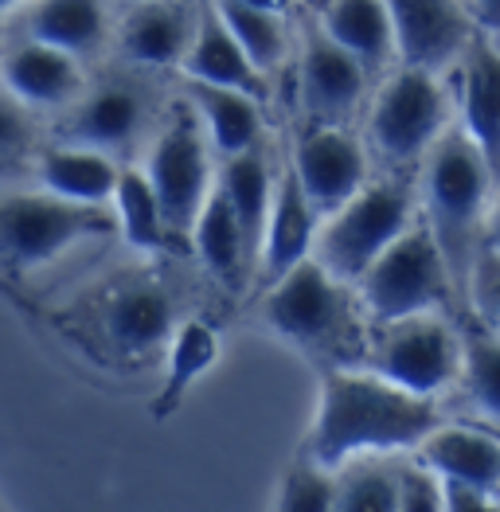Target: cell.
Here are the masks:
<instances>
[{
  "label": "cell",
  "instance_id": "cell-17",
  "mask_svg": "<svg viewBox=\"0 0 500 512\" xmlns=\"http://www.w3.org/2000/svg\"><path fill=\"white\" fill-rule=\"evenodd\" d=\"M317 231H321V215L309 204L297 169L286 157L278 180H274V204H270V223H266V247L258 262V282H278L286 278L293 266H301L305 258H313L317 247Z\"/></svg>",
  "mask_w": 500,
  "mask_h": 512
},
{
  "label": "cell",
  "instance_id": "cell-43",
  "mask_svg": "<svg viewBox=\"0 0 500 512\" xmlns=\"http://www.w3.org/2000/svg\"><path fill=\"white\" fill-rule=\"evenodd\" d=\"M0 59H4V43H0Z\"/></svg>",
  "mask_w": 500,
  "mask_h": 512
},
{
  "label": "cell",
  "instance_id": "cell-8",
  "mask_svg": "<svg viewBox=\"0 0 500 512\" xmlns=\"http://www.w3.org/2000/svg\"><path fill=\"white\" fill-rule=\"evenodd\" d=\"M360 368L383 376L387 384L438 399L461 376V333L446 313L372 321Z\"/></svg>",
  "mask_w": 500,
  "mask_h": 512
},
{
  "label": "cell",
  "instance_id": "cell-35",
  "mask_svg": "<svg viewBox=\"0 0 500 512\" xmlns=\"http://www.w3.org/2000/svg\"><path fill=\"white\" fill-rule=\"evenodd\" d=\"M465 313H473L489 333L500 337V251H493V247H485L473 262Z\"/></svg>",
  "mask_w": 500,
  "mask_h": 512
},
{
  "label": "cell",
  "instance_id": "cell-19",
  "mask_svg": "<svg viewBox=\"0 0 500 512\" xmlns=\"http://www.w3.org/2000/svg\"><path fill=\"white\" fill-rule=\"evenodd\" d=\"M122 161L98 149L83 145H67V141H47L36 157V188L71 200V204H94V208H110L118 180H122Z\"/></svg>",
  "mask_w": 500,
  "mask_h": 512
},
{
  "label": "cell",
  "instance_id": "cell-9",
  "mask_svg": "<svg viewBox=\"0 0 500 512\" xmlns=\"http://www.w3.org/2000/svg\"><path fill=\"white\" fill-rule=\"evenodd\" d=\"M176 325V298L161 274H125L90 305L98 348L118 364H145L165 352Z\"/></svg>",
  "mask_w": 500,
  "mask_h": 512
},
{
  "label": "cell",
  "instance_id": "cell-26",
  "mask_svg": "<svg viewBox=\"0 0 500 512\" xmlns=\"http://www.w3.org/2000/svg\"><path fill=\"white\" fill-rule=\"evenodd\" d=\"M317 20L348 55H356L368 71H383L395 55V28L387 0H325Z\"/></svg>",
  "mask_w": 500,
  "mask_h": 512
},
{
  "label": "cell",
  "instance_id": "cell-25",
  "mask_svg": "<svg viewBox=\"0 0 500 512\" xmlns=\"http://www.w3.org/2000/svg\"><path fill=\"white\" fill-rule=\"evenodd\" d=\"M184 98L200 114V122L208 129L211 149L223 161L262 145V102L258 98L227 90V86L192 83V79H184Z\"/></svg>",
  "mask_w": 500,
  "mask_h": 512
},
{
  "label": "cell",
  "instance_id": "cell-30",
  "mask_svg": "<svg viewBox=\"0 0 500 512\" xmlns=\"http://www.w3.org/2000/svg\"><path fill=\"white\" fill-rule=\"evenodd\" d=\"M40 114L28 110L16 94H8L0 86V192L16 188L20 176L36 172V157H40V141H36V122Z\"/></svg>",
  "mask_w": 500,
  "mask_h": 512
},
{
  "label": "cell",
  "instance_id": "cell-2",
  "mask_svg": "<svg viewBox=\"0 0 500 512\" xmlns=\"http://www.w3.org/2000/svg\"><path fill=\"white\" fill-rule=\"evenodd\" d=\"M493 184H497V172L461 126L446 129L422 161L418 204H422V219L430 223V231H434V239L446 255V266L454 274L461 309L469 301L473 262L485 251Z\"/></svg>",
  "mask_w": 500,
  "mask_h": 512
},
{
  "label": "cell",
  "instance_id": "cell-15",
  "mask_svg": "<svg viewBox=\"0 0 500 512\" xmlns=\"http://www.w3.org/2000/svg\"><path fill=\"white\" fill-rule=\"evenodd\" d=\"M0 86L8 94H16L28 110L59 118L83 98V59L71 51H59L51 43L32 40V36H16L12 43H4Z\"/></svg>",
  "mask_w": 500,
  "mask_h": 512
},
{
  "label": "cell",
  "instance_id": "cell-22",
  "mask_svg": "<svg viewBox=\"0 0 500 512\" xmlns=\"http://www.w3.org/2000/svg\"><path fill=\"white\" fill-rule=\"evenodd\" d=\"M20 36L90 59L110 40V0H32L20 8Z\"/></svg>",
  "mask_w": 500,
  "mask_h": 512
},
{
  "label": "cell",
  "instance_id": "cell-16",
  "mask_svg": "<svg viewBox=\"0 0 500 512\" xmlns=\"http://www.w3.org/2000/svg\"><path fill=\"white\" fill-rule=\"evenodd\" d=\"M200 4L192 0H145L129 4L118 24V51L137 71H168L180 67L196 40Z\"/></svg>",
  "mask_w": 500,
  "mask_h": 512
},
{
  "label": "cell",
  "instance_id": "cell-37",
  "mask_svg": "<svg viewBox=\"0 0 500 512\" xmlns=\"http://www.w3.org/2000/svg\"><path fill=\"white\" fill-rule=\"evenodd\" d=\"M0 301H4V305H12V309H16V313H24V317H36V313H40V305L28 298V294H24V286H20V282H12L8 274H0Z\"/></svg>",
  "mask_w": 500,
  "mask_h": 512
},
{
  "label": "cell",
  "instance_id": "cell-14",
  "mask_svg": "<svg viewBox=\"0 0 500 512\" xmlns=\"http://www.w3.org/2000/svg\"><path fill=\"white\" fill-rule=\"evenodd\" d=\"M387 12L399 67H418L430 75L458 63L481 32L465 0H387Z\"/></svg>",
  "mask_w": 500,
  "mask_h": 512
},
{
  "label": "cell",
  "instance_id": "cell-39",
  "mask_svg": "<svg viewBox=\"0 0 500 512\" xmlns=\"http://www.w3.org/2000/svg\"><path fill=\"white\" fill-rule=\"evenodd\" d=\"M485 247L500 251V172L493 184V204H489V227H485Z\"/></svg>",
  "mask_w": 500,
  "mask_h": 512
},
{
  "label": "cell",
  "instance_id": "cell-29",
  "mask_svg": "<svg viewBox=\"0 0 500 512\" xmlns=\"http://www.w3.org/2000/svg\"><path fill=\"white\" fill-rule=\"evenodd\" d=\"M223 16V24L231 28L235 43L247 51V59L270 79L286 59H290V24L282 12H266V8H250L239 0H211Z\"/></svg>",
  "mask_w": 500,
  "mask_h": 512
},
{
  "label": "cell",
  "instance_id": "cell-11",
  "mask_svg": "<svg viewBox=\"0 0 500 512\" xmlns=\"http://www.w3.org/2000/svg\"><path fill=\"white\" fill-rule=\"evenodd\" d=\"M165 114L153 106V90L141 79H106L83 90V98L55 118V141L129 157L145 133H157Z\"/></svg>",
  "mask_w": 500,
  "mask_h": 512
},
{
  "label": "cell",
  "instance_id": "cell-1",
  "mask_svg": "<svg viewBox=\"0 0 500 512\" xmlns=\"http://www.w3.org/2000/svg\"><path fill=\"white\" fill-rule=\"evenodd\" d=\"M438 423V399L387 384L360 364L333 368L321 376L305 454L325 470H344L368 458H403L415 454Z\"/></svg>",
  "mask_w": 500,
  "mask_h": 512
},
{
  "label": "cell",
  "instance_id": "cell-12",
  "mask_svg": "<svg viewBox=\"0 0 500 512\" xmlns=\"http://www.w3.org/2000/svg\"><path fill=\"white\" fill-rule=\"evenodd\" d=\"M297 40V90L305 122L348 126L360 98L368 94L372 71L325 32L317 12H305L297 20Z\"/></svg>",
  "mask_w": 500,
  "mask_h": 512
},
{
  "label": "cell",
  "instance_id": "cell-27",
  "mask_svg": "<svg viewBox=\"0 0 500 512\" xmlns=\"http://www.w3.org/2000/svg\"><path fill=\"white\" fill-rule=\"evenodd\" d=\"M215 360H219V333L211 329L204 317L180 321L165 348V380H161L153 403H149V415L157 423H165L168 415H176L180 403L188 399L192 384L215 368Z\"/></svg>",
  "mask_w": 500,
  "mask_h": 512
},
{
  "label": "cell",
  "instance_id": "cell-42",
  "mask_svg": "<svg viewBox=\"0 0 500 512\" xmlns=\"http://www.w3.org/2000/svg\"><path fill=\"white\" fill-rule=\"evenodd\" d=\"M129 4H145V0H129Z\"/></svg>",
  "mask_w": 500,
  "mask_h": 512
},
{
  "label": "cell",
  "instance_id": "cell-4",
  "mask_svg": "<svg viewBox=\"0 0 500 512\" xmlns=\"http://www.w3.org/2000/svg\"><path fill=\"white\" fill-rule=\"evenodd\" d=\"M118 231L114 208L71 204L43 188L0 192V274L24 282V274L63 258L75 247L98 243Z\"/></svg>",
  "mask_w": 500,
  "mask_h": 512
},
{
  "label": "cell",
  "instance_id": "cell-23",
  "mask_svg": "<svg viewBox=\"0 0 500 512\" xmlns=\"http://www.w3.org/2000/svg\"><path fill=\"white\" fill-rule=\"evenodd\" d=\"M188 247L196 251L204 270L227 294H243L247 286H254V262H250L247 239L239 231V219L231 212V200L219 188V180H215L208 204H204V212H200L192 235H188Z\"/></svg>",
  "mask_w": 500,
  "mask_h": 512
},
{
  "label": "cell",
  "instance_id": "cell-41",
  "mask_svg": "<svg viewBox=\"0 0 500 512\" xmlns=\"http://www.w3.org/2000/svg\"><path fill=\"white\" fill-rule=\"evenodd\" d=\"M32 0H0V16H8V12H20V8H28Z\"/></svg>",
  "mask_w": 500,
  "mask_h": 512
},
{
  "label": "cell",
  "instance_id": "cell-10",
  "mask_svg": "<svg viewBox=\"0 0 500 512\" xmlns=\"http://www.w3.org/2000/svg\"><path fill=\"white\" fill-rule=\"evenodd\" d=\"M450 106L438 75L399 67L387 83L375 90L368 110V141L387 165H415L446 133Z\"/></svg>",
  "mask_w": 500,
  "mask_h": 512
},
{
  "label": "cell",
  "instance_id": "cell-38",
  "mask_svg": "<svg viewBox=\"0 0 500 512\" xmlns=\"http://www.w3.org/2000/svg\"><path fill=\"white\" fill-rule=\"evenodd\" d=\"M481 32H500V0H469Z\"/></svg>",
  "mask_w": 500,
  "mask_h": 512
},
{
  "label": "cell",
  "instance_id": "cell-24",
  "mask_svg": "<svg viewBox=\"0 0 500 512\" xmlns=\"http://www.w3.org/2000/svg\"><path fill=\"white\" fill-rule=\"evenodd\" d=\"M274 180L278 172L270 169L266 145H254L239 157H227L219 165V188L231 200V212L239 219V231L247 239L250 262H254V282H258V262L266 247V223H270V204H274Z\"/></svg>",
  "mask_w": 500,
  "mask_h": 512
},
{
  "label": "cell",
  "instance_id": "cell-18",
  "mask_svg": "<svg viewBox=\"0 0 500 512\" xmlns=\"http://www.w3.org/2000/svg\"><path fill=\"white\" fill-rule=\"evenodd\" d=\"M415 458L446 485H465L500 497V434L481 423H438Z\"/></svg>",
  "mask_w": 500,
  "mask_h": 512
},
{
  "label": "cell",
  "instance_id": "cell-32",
  "mask_svg": "<svg viewBox=\"0 0 500 512\" xmlns=\"http://www.w3.org/2000/svg\"><path fill=\"white\" fill-rule=\"evenodd\" d=\"M329 512H395V458L344 466Z\"/></svg>",
  "mask_w": 500,
  "mask_h": 512
},
{
  "label": "cell",
  "instance_id": "cell-7",
  "mask_svg": "<svg viewBox=\"0 0 500 512\" xmlns=\"http://www.w3.org/2000/svg\"><path fill=\"white\" fill-rule=\"evenodd\" d=\"M208 129L200 122V114L192 110V102L180 94L172 106L165 110L161 126L149 141V153H145V165L157 196H161V208L172 227V235L180 243H188L196 219L208 204L211 188L219 180L215 169V157H211Z\"/></svg>",
  "mask_w": 500,
  "mask_h": 512
},
{
  "label": "cell",
  "instance_id": "cell-13",
  "mask_svg": "<svg viewBox=\"0 0 500 512\" xmlns=\"http://www.w3.org/2000/svg\"><path fill=\"white\" fill-rule=\"evenodd\" d=\"M297 180L321 219L340 212L368 184V153L348 126H317L305 122L290 153Z\"/></svg>",
  "mask_w": 500,
  "mask_h": 512
},
{
  "label": "cell",
  "instance_id": "cell-21",
  "mask_svg": "<svg viewBox=\"0 0 500 512\" xmlns=\"http://www.w3.org/2000/svg\"><path fill=\"white\" fill-rule=\"evenodd\" d=\"M461 63V129L500 172V47L477 32Z\"/></svg>",
  "mask_w": 500,
  "mask_h": 512
},
{
  "label": "cell",
  "instance_id": "cell-34",
  "mask_svg": "<svg viewBox=\"0 0 500 512\" xmlns=\"http://www.w3.org/2000/svg\"><path fill=\"white\" fill-rule=\"evenodd\" d=\"M395 512H446V481L415 454L395 458Z\"/></svg>",
  "mask_w": 500,
  "mask_h": 512
},
{
  "label": "cell",
  "instance_id": "cell-44",
  "mask_svg": "<svg viewBox=\"0 0 500 512\" xmlns=\"http://www.w3.org/2000/svg\"><path fill=\"white\" fill-rule=\"evenodd\" d=\"M0 512H4V505H0Z\"/></svg>",
  "mask_w": 500,
  "mask_h": 512
},
{
  "label": "cell",
  "instance_id": "cell-20",
  "mask_svg": "<svg viewBox=\"0 0 500 512\" xmlns=\"http://www.w3.org/2000/svg\"><path fill=\"white\" fill-rule=\"evenodd\" d=\"M184 79L192 83H211V86H227V90H239L250 98H266V75L247 59V51L235 43L231 28L223 24L219 8L215 4H200V24H196V40L188 47L184 63H180Z\"/></svg>",
  "mask_w": 500,
  "mask_h": 512
},
{
  "label": "cell",
  "instance_id": "cell-3",
  "mask_svg": "<svg viewBox=\"0 0 500 512\" xmlns=\"http://www.w3.org/2000/svg\"><path fill=\"white\" fill-rule=\"evenodd\" d=\"M266 325L297 344L325 372L356 368L368 344V313L352 286L333 278L317 258H305L286 278L270 282L262 298Z\"/></svg>",
  "mask_w": 500,
  "mask_h": 512
},
{
  "label": "cell",
  "instance_id": "cell-5",
  "mask_svg": "<svg viewBox=\"0 0 500 512\" xmlns=\"http://www.w3.org/2000/svg\"><path fill=\"white\" fill-rule=\"evenodd\" d=\"M418 212L422 204L411 180L403 176L368 180L340 212L321 219L313 258L344 286H356L372 270L375 258L415 223Z\"/></svg>",
  "mask_w": 500,
  "mask_h": 512
},
{
  "label": "cell",
  "instance_id": "cell-33",
  "mask_svg": "<svg viewBox=\"0 0 500 512\" xmlns=\"http://www.w3.org/2000/svg\"><path fill=\"white\" fill-rule=\"evenodd\" d=\"M336 485H340V470H325L321 462L301 454L278 481L274 512H329L336 501Z\"/></svg>",
  "mask_w": 500,
  "mask_h": 512
},
{
  "label": "cell",
  "instance_id": "cell-28",
  "mask_svg": "<svg viewBox=\"0 0 500 512\" xmlns=\"http://www.w3.org/2000/svg\"><path fill=\"white\" fill-rule=\"evenodd\" d=\"M114 219H118V235L133 251H145V255H165L168 247L176 243L172 227L161 208V196L149 180V172L141 165H125L122 180H118V192H114Z\"/></svg>",
  "mask_w": 500,
  "mask_h": 512
},
{
  "label": "cell",
  "instance_id": "cell-31",
  "mask_svg": "<svg viewBox=\"0 0 500 512\" xmlns=\"http://www.w3.org/2000/svg\"><path fill=\"white\" fill-rule=\"evenodd\" d=\"M458 384L465 387L469 403L489 415L500 419V337L481 329L461 337V376Z\"/></svg>",
  "mask_w": 500,
  "mask_h": 512
},
{
  "label": "cell",
  "instance_id": "cell-36",
  "mask_svg": "<svg viewBox=\"0 0 500 512\" xmlns=\"http://www.w3.org/2000/svg\"><path fill=\"white\" fill-rule=\"evenodd\" d=\"M446 512H500V497L465 485H446Z\"/></svg>",
  "mask_w": 500,
  "mask_h": 512
},
{
  "label": "cell",
  "instance_id": "cell-40",
  "mask_svg": "<svg viewBox=\"0 0 500 512\" xmlns=\"http://www.w3.org/2000/svg\"><path fill=\"white\" fill-rule=\"evenodd\" d=\"M239 4H250V8H266V12H290L297 4H305V0H239Z\"/></svg>",
  "mask_w": 500,
  "mask_h": 512
},
{
  "label": "cell",
  "instance_id": "cell-6",
  "mask_svg": "<svg viewBox=\"0 0 500 512\" xmlns=\"http://www.w3.org/2000/svg\"><path fill=\"white\" fill-rule=\"evenodd\" d=\"M364 305L368 321H395L415 313H446L458 305L454 274L446 255L430 231V223L418 219L372 262V270L352 286Z\"/></svg>",
  "mask_w": 500,
  "mask_h": 512
}]
</instances>
